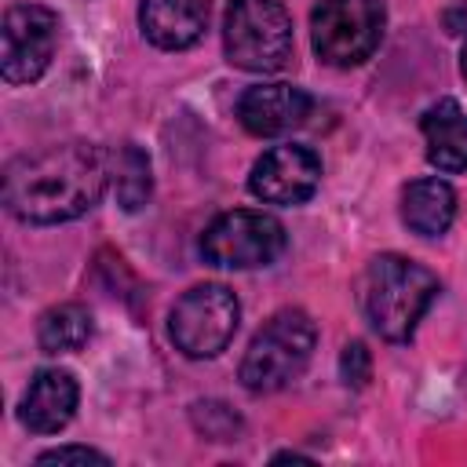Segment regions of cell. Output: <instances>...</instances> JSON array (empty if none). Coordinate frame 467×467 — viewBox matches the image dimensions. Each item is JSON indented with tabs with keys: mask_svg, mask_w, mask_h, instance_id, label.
<instances>
[{
	"mask_svg": "<svg viewBox=\"0 0 467 467\" xmlns=\"http://www.w3.org/2000/svg\"><path fill=\"white\" fill-rule=\"evenodd\" d=\"M241 303L226 285H193L168 314V336L186 358H215L230 347Z\"/></svg>",
	"mask_w": 467,
	"mask_h": 467,
	"instance_id": "cell-6",
	"label": "cell"
},
{
	"mask_svg": "<svg viewBox=\"0 0 467 467\" xmlns=\"http://www.w3.org/2000/svg\"><path fill=\"white\" fill-rule=\"evenodd\" d=\"M317 182H321V161L310 146H299V142H281L266 150L248 175V190L259 201L281 204V208L310 201Z\"/></svg>",
	"mask_w": 467,
	"mask_h": 467,
	"instance_id": "cell-9",
	"label": "cell"
},
{
	"mask_svg": "<svg viewBox=\"0 0 467 467\" xmlns=\"http://www.w3.org/2000/svg\"><path fill=\"white\" fill-rule=\"evenodd\" d=\"M4 55L0 73L7 84H33L55 58L58 47V15L44 4H15L4 15Z\"/></svg>",
	"mask_w": 467,
	"mask_h": 467,
	"instance_id": "cell-8",
	"label": "cell"
},
{
	"mask_svg": "<svg viewBox=\"0 0 467 467\" xmlns=\"http://www.w3.org/2000/svg\"><path fill=\"white\" fill-rule=\"evenodd\" d=\"M310 109H314V99L296 84H255L237 99V120L244 124V131L259 139L285 135L306 124Z\"/></svg>",
	"mask_w": 467,
	"mask_h": 467,
	"instance_id": "cell-10",
	"label": "cell"
},
{
	"mask_svg": "<svg viewBox=\"0 0 467 467\" xmlns=\"http://www.w3.org/2000/svg\"><path fill=\"white\" fill-rule=\"evenodd\" d=\"M460 73L467 77V44H463V55H460Z\"/></svg>",
	"mask_w": 467,
	"mask_h": 467,
	"instance_id": "cell-21",
	"label": "cell"
},
{
	"mask_svg": "<svg viewBox=\"0 0 467 467\" xmlns=\"http://www.w3.org/2000/svg\"><path fill=\"white\" fill-rule=\"evenodd\" d=\"M193 427L212 441H234L241 431V416L223 401H197L193 405Z\"/></svg>",
	"mask_w": 467,
	"mask_h": 467,
	"instance_id": "cell-17",
	"label": "cell"
},
{
	"mask_svg": "<svg viewBox=\"0 0 467 467\" xmlns=\"http://www.w3.org/2000/svg\"><path fill=\"white\" fill-rule=\"evenodd\" d=\"M456 215V193L445 179H416L401 190V219L420 237H438Z\"/></svg>",
	"mask_w": 467,
	"mask_h": 467,
	"instance_id": "cell-14",
	"label": "cell"
},
{
	"mask_svg": "<svg viewBox=\"0 0 467 467\" xmlns=\"http://www.w3.org/2000/svg\"><path fill=\"white\" fill-rule=\"evenodd\" d=\"M438 292H441L438 274L394 252L376 255L361 274V310L368 325L390 343L412 339L416 325L423 321Z\"/></svg>",
	"mask_w": 467,
	"mask_h": 467,
	"instance_id": "cell-2",
	"label": "cell"
},
{
	"mask_svg": "<svg viewBox=\"0 0 467 467\" xmlns=\"http://www.w3.org/2000/svg\"><path fill=\"white\" fill-rule=\"evenodd\" d=\"M139 26L161 51L193 47L208 29V0H142Z\"/></svg>",
	"mask_w": 467,
	"mask_h": 467,
	"instance_id": "cell-12",
	"label": "cell"
},
{
	"mask_svg": "<svg viewBox=\"0 0 467 467\" xmlns=\"http://www.w3.org/2000/svg\"><path fill=\"white\" fill-rule=\"evenodd\" d=\"M91 332H95V321L80 303H58L44 310L36 321V343L44 354H73L91 339Z\"/></svg>",
	"mask_w": 467,
	"mask_h": 467,
	"instance_id": "cell-15",
	"label": "cell"
},
{
	"mask_svg": "<svg viewBox=\"0 0 467 467\" xmlns=\"http://www.w3.org/2000/svg\"><path fill=\"white\" fill-rule=\"evenodd\" d=\"M339 376H343V383H350V387H365V383H368V376H372V358H368V347H365L361 339H354V343L343 347V354H339Z\"/></svg>",
	"mask_w": 467,
	"mask_h": 467,
	"instance_id": "cell-18",
	"label": "cell"
},
{
	"mask_svg": "<svg viewBox=\"0 0 467 467\" xmlns=\"http://www.w3.org/2000/svg\"><path fill=\"white\" fill-rule=\"evenodd\" d=\"M230 66L248 73H277L292 58V15L285 0H230L223 22Z\"/></svg>",
	"mask_w": 467,
	"mask_h": 467,
	"instance_id": "cell-4",
	"label": "cell"
},
{
	"mask_svg": "<svg viewBox=\"0 0 467 467\" xmlns=\"http://www.w3.org/2000/svg\"><path fill=\"white\" fill-rule=\"evenodd\" d=\"M445 26H449V33H467V4L445 11Z\"/></svg>",
	"mask_w": 467,
	"mask_h": 467,
	"instance_id": "cell-20",
	"label": "cell"
},
{
	"mask_svg": "<svg viewBox=\"0 0 467 467\" xmlns=\"http://www.w3.org/2000/svg\"><path fill=\"white\" fill-rule=\"evenodd\" d=\"M36 463H109L106 452L99 449H88V445H58V449H47L36 456Z\"/></svg>",
	"mask_w": 467,
	"mask_h": 467,
	"instance_id": "cell-19",
	"label": "cell"
},
{
	"mask_svg": "<svg viewBox=\"0 0 467 467\" xmlns=\"http://www.w3.org/2000/svg\"><path fill=\"white\" fill-rule=\"evenodd\" d=\"M314 343H317V328H314L310 314L292 310V306L277 310L248 343L237 376L255 394L281 390L303 376V368L310 365Z\"/></svg>",
	"mask_w": 467,
	"mask_h": 467,
	"instance_id": "cell-3",
	"label": "cell"
},
{
	"mask_svg": "<svg viewBox=\"0 0 467 467\" xmlns=\"http://www.w3.org/2000/svg\"><path fill=\"white\" fill-rule=\"evenodd\" d=\"M109 179H113V193L124 212H139L153 193L150 157L135 142H124L109 153Z\"/></svg>",
	"mask_w": 467,
	"mask_h": 467,
	"instance_id": "cell-16",
	"label": "cell"
},
{
	"mask_svg": "<svg viewBox=\"0 0 467 467\" xmlns=\"http://www.w3.org/2000/svg\"><path fill=\"white\" fill-rule=\"evenodd\" d=\"M420 128L427 142V161L438 171L467 168V109L456 99H438L434 106H427Z\"/></svg>",
	"mask_w": 467,
	"mask_h": 467,
	"instance_id": "cell-13",
	"label": "cell"
},
{
	"mask_svg": "<svg viewBox=\"0 0 467 467\" xmlns=\"http://www.w3.org/2000/svg\"><path fill=\"white\" fill-rule=\"evenodd\" d=\"M281 252H285V226L274 215L252 208L223 212L201 234V255L212 266H230V270L270 266Z\"/></svg>",
	"mask_w": 467,
	"mask_h": 467,
	"instance_id": "cell-7",
	"label": "cell"
},
{
	"mask_svg": "<svg viewBox=\"0 0 467 467\" xmlns=\"http://www.w3.org/2000/svg\"><path fill=\"white\" fill-rule=\"evenodd\" d=\"M77 398H80V387H77L73 372H66V368H40L29 379L26 394H22L18 420L33 434H55V431H62L73 420Z\"/></svg>",
	"mask_w": 467,
	"mask_h": 467,
	"instance_id": "cell-11",
	"label": "cell"
},
{
	"mask_svg": "<svg viewBox=\"0 0 467 467\" xmlns=\"http://www.w3.org/2000/svg\"><path fill=\"white\" fill-rule=\"evenodd\" d=\"M109 182V153L95 142H58L4 168V204L33 226L69 223L95 208Z\"/></svg>",
	"mask_w": 467,
	"mask_h": 467,
	"instance_id": "cell-1",
	"label": "cell"
},
{
	"mask_svg": "<svg viewBox=\"0 0 467 467\" xmlns=\"http://www.w3.org/2000/svg\"><path fill=\"white\" fill-rule=\"evenodd\" d=\"M387 11L379 0H321L310 15L314 51L328 66H361L383 40Z\"/></svg>",
	"mask_w": 467,
	"mask_h": 467,
	"instance_id": "cell-5",
	"label": "cell"
}]
</instances>
